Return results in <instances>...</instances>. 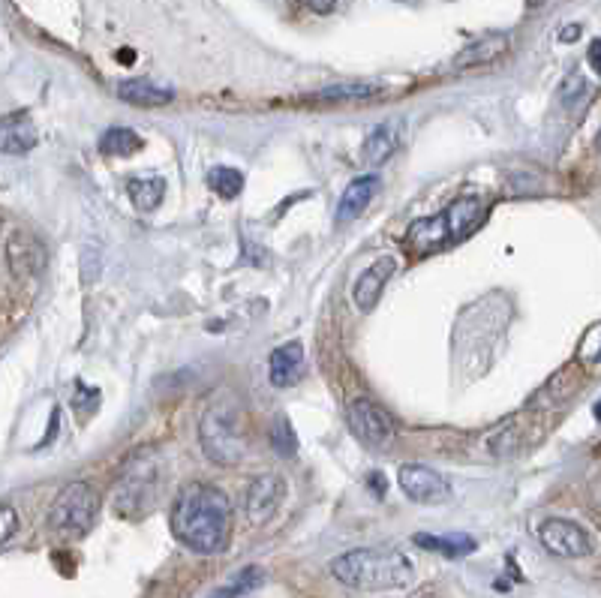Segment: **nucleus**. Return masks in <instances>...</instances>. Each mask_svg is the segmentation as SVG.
I'll list each match as a JSON object with an SVG mask.
<instances>
[{
  "mask_svg": "<svg viewBox=\"0 0 601 598\" xmlns=\"http://www.w3.org/2000/svg\"><path fill=\"white\" fill-rule=\"evenodd\" d=\"M592 412H595V418H598V421H601V400H598V403H595V406H592Z\"/></svg>",
  "mask_w": 601,
  "mask_h": 598,
  "instance_id": "obj_35",
  "label": "nucleus"
},
{
  "mask_svg": "<svg viewBox=\"0 0 601 598\" xmlns=\"http://www.w3.org/2000/svg\"><path fill=\"white\" fill-rule=\"evenodd\" d=\"M379 193V175H364V178H355L343 199H340V208H337V226H346L349 220L361 217L364 208L373 202V196Z\"/></svg>",
  "mask_w": 601,
  "mask_h": 598,
  "instance_id": "obj_14",
  "label": "nucleus"
},
{
  "mask_svg": "<svg viewBox=\"0 0 601 598\" xmlns=\"http://www.w3.org/2000/svg\"><path fill=\"white\" fill-rule=\"evenodd\" d=\"M16 526H19V514H16V508L0 505V544H4V541L16 532Z\"/></svg>",
  "mask_w": 601,
  "mask_h": 598,
  "instance_id": "obj_28",
  "label": "nucleus"
},
{
  "mask_svg": "<svg viewBox=\"0 0 601 598\" xmlns=\"http://www.w3.org/2000/svg\"><path fill=\"white\" fill-rule=\"evenodd\" d=\"M199 433H202V448L214 463L220 466L241 463L247 454V421H244V409L238 397H232L229 391H220L205 406Z\"/></svg>",
  "mask_w": 601,
  "mask_h": 598,
  "instance_id": "obj_4",
  "label": "nucleus"
},
{
  "mask_svg": "<svg viewBox=\"0 0 601 598\" xmlns=\"http://www.w3.org/2000/svg\"><path fill=\"white\" fill-rule=\"evenodd\" d=\"M595 145H598V151H601V130H598V139H595Z\"/></svg>",
  "mask_w": 601,
  "mask_h": 598,
  "instance_id": "obj_36",
  "label": "nucleus"
},
{
  "mask_svg": "<svg viewBox=\"0 0 601 598\" xmlns=\"http://www.w3.org/2000/svg\"><path fill=\"white\" fill-rule=\"evenodd\" d=\"M127 193H130V199L139 211H154L163 202L166 184H163V178H133L127 184Z\"/></svg>",
  "mask_w": 601,
  "mask_h": 598,
  "instance_id": "obj_19",
  "label": "nucleus"
},
{
  "mask_svg": "<svg viewBox=\"0 0 601 598\" xmlns=\"http://www.w3.org/2000/svg\"><path fill=\"white\" fill-rule=\"evenodd\" d=\"M10 265L16 274H34L43 268V247L31 235H16L10 244Z\"/></svg>",
  "mask_w": 601,
  "mask_h": 598,
  "instance_id": "obj_18",
  "label": "nucleus"
},
{
  "mask_svg": "<svg viewBox=\"0 0 601 598\" xmlns=\"http://www.w3.org/2000/svg\"><path fill=\"white\" fill-rule=\"evenodd\" d=\"M415 544L418 547H427V550H439L445 556H463L469 550H475V541L469 535H415Z\"/></svg>",
  "mask_w": 601,
  "mask_h": 598,
  "instance_id": "obj_21",
  "label": "nucleus"
},
{
  "mask_svg": "<svg viewBox=\"0 0 601 598\" xmlns=\"http://www.w3.org/2000/svg\"><path fill=\"white\" fill-rule=\"evenodd\" d=\"M538 541L544 544L547 553L562 556V559H577V556H586L592 550L589 532L583 526L571 523V520H562V517L544 520L541 529H538Z\"/></svg>",
  "mask_w": 601,
  "mask_h": 598,
  "instance_id": "obj_7",
  "label": "nucleus"
},
{
  "mask_svg": "<svg viewBox=\"0 0 601 598\" xmlns=\"http://www.w3.org/2000/svg\"><path fill=\"white\" fill-rule=\"evenodd\" d=\"M397 481L403 493L415 502H445L451 496V484L430 466H418V463L400 466Z\"/></svg>",
  "mask_w": 601,
  "mask_h": 598,
  "instance_id": "obj_8",
  "label": "nucleus"
},
{
  "mask_svg": "<svg viewBox=\"0 0 601 598\" xmlns=\"http://www.w3.org/2000/svg\"><path fill=\"white\" fill-rule=\"evenodd\" d=\"M304 367H307V355H304V343H301V340H292V343L274 349V352H271V361H268L271 385H274V388H289V385L301 382Z\"/></svg>",
  "mask_w": 601,
  "mask_h": 598,
  "instance_id": "obj_11",
  "label": "nucleus"
},
{
  "mask_svg": "<svg viewBox=\"0 0 601 598\" xmlns=\"http://www.w3.org/2000/svg\"><path fill=\"white\" fill-rule=\"evenodd\" d=\"M394 259H379V262H373L361 277H358V283H355V304L364 310V313H370L376 304H379V295H382V289H385V283L391 280V274H394Z\"/></svg>",
  "mask_w": 601,
  "mask_h": 598,
  "instance_id": "obj_13",
  "label": "nucleus"
},
{
  "mask_svg": "<svg viewBox=\"0 0 601 598\" xmlns=\"http://www.w3.org/2000/svg\"><path fill=\"white\" fill-rule=\"evenodd\" d=\"M589 67L595 70V73H601V40H592V46H589Z\"/></svg>",
  "mask_w": 601,
  "mask_h": 598,
  "instance_id": "obj_30",
  "label": "nucleus"
},
{
  "mask_svg": "<svg viewBox=\"0 0 601 598\" xmlns=\"http://www.w3.org/2000/svg\"><path fill=\"white\" fill-rule=\"evenodd\" d=\"M307 4H310V10H316V13H331L337 0H307Z\"/></svg>",
  "mask_w": 601,
  "mask_h": 598,
  "instance_id": "obj_32",
  "label": "nucleus"
},
{
  "mask_svg": "<svg viewBox=\"0 0 601 598\" xmlns=\"http://www.w3.org/2000/svg\"><path fill=\"white\" fill-rule=\"evenodd\" d=\"M346 421H349V430L355 433V439L364 448H370V451H385L394 442V421H391V415L379 403H373L367 397H358V400L349 403Z\"/></svg>",
  "mask_w": 601,
  "mask_h": 598,
  "instance_id": "obj_6",
  "label": "nucleus"
},
{
  "mask_svg": "<svg viewBox=\"0 0 601 598\" xmlns=\"http://www.w3.org/2000/svg\"><path fill=\"white\" fill-rule=\"evenodd\" d=\"M100 511V496L88 481L67 484L49 511V526L61 535H85L91 532Z\"/></svg>",
  "mask_w": 601,
  "mask_h": 598,
  "instance_id": "obj_5",
  "label": "nucleus"
},
{
  "mask_svg": "<svg viewBox=\"0 0 601 598\" xmlns=\"http://www.w3.org/2000/svg\"><path fill=\"white\" fill-rule=\"evenodd\" d=\"M379 91H382V85H373V82H349V85H334V88L316 91L313 100H331V103H340V100H367V97H376Z\"/></svg>",
  "mask_w": 601,
  "mask_h": 598,
  "instance_id": "obj_22",
  "label": "nucleus"
},
{
  "mask_svg": "<svg viewBox=\"0 0 601 598\" xmlns=\"http://www.w3.org/2000/svg\"><path fill=\"white\" fill-rule=\"evenodd\" d=\"M508 52V37L505 34H487L481 37L478 43H469L454 61L451 67L454 70H475V67H484V64H493L499 55Z\"/></svg>",
  "mask_w": 601,
  "mask_h": 598,
  "instance_id": "obj_15",
  "label": "nucleus"
},
{
  "mask_svg": "<svg viewBox=\"0 0 601 598\" xmlns=\"http://www.w3.org/2000/svg\"><path fill=\"white\" fill-rule=\"evenodd\" d=\"M397 145H400L397 127H394V124H382L379 130H373V133L364 139V145H361V160H364L370 169H379L385 160L394 157Z\"/></svg>",
  "mask_w": 601,
  "mask_h": 598,
  "instance_id": "obj_17",
  "label": "nucleus"
},
{
  "mask_svg": "<svg viewBox=\"0 0 601 598\" xmlns=\"http://www.w3.org/2000/svg\"><path fill=\"white\" fill-rule=\"evenodd\" d=\"M580 94H583V76H580V73H571V79L562 85V103L571 106Z\"/></svg>",
  "mask_w": 601,
  "mask_h": 598,
  "instance_id": "obj_29",
  "label": "nucleus"
},
{
  "mask_svg": "<svg viewBox=\"0 0 601 598\" xmlns=\"http://www.w3.org/2000/svg\"><path fill=\"white\" fill-rule=\"evenodd\" d=\"M172 532L199 553H220L232 532V502L214 484H190L172 505Z\"/></svg>",
  "mask_w": 601,
  "mask_h": 598,
  "instance_id": "obj_1",
  "label": "nucleus"
},
{
  "mask_svg": "<svg viewBox=\"0 0 601 598\" xmlns=\"http://www.w3.org/2000/svg\"><path fill=\"white\" fill-rule=\"evenodd\" d=\"M139 148H142V139H139L133 130H127V127H112V130H106L103 139H100V151H103L106 157H130V154H136Z\"/></svg>",
  "mask_w": 601,
  "mask_h": 598,
  "instance_id": "obj_20",
  "label": "nucleus"
},
{
  "mask_svg": "<svg viewBox=\"0 0 601 598\" xmlns=\"http://www.w3.org/2000/svg\"><path fill=\"white\" fill-rule=\"evenodd\" d=\"M517 445H520V436L514 433V421L505 424V427H502L499 433H493V439H490V448H493L496 457H511V454L517 451Z\"/></svg>",
  "mask_w": 601,
  "mask_h": 598,
  "instance_id": "obj_27",
  "label": "nucleus"
},
{
  "mask_svg": "<svg viewBox=\"0 0 601 598\" xmlns=\"http://www.w3.org/2000/svg\"><path fill=\"white\" fill-rule=\"evenodd\" d=\"M331 574L352 589H400L415 580L409 559L391 547H361L337 556L331 562Z\"/></svg>",
  "mask_w": 601,
  "mask_h": 598,
  "instance_id": "obj_3",
  "label": "nucleus"
},
{
  "mask_svg": "<svg viewBox=\"0 0 601 598\" xmlns=\"http://www.w3.org/2000/svg\"><path fill=\"white\" fill-rule=\"evenodd\" d=\"M577 37H580V28H577V25H568V31H562V37H559V40H562V43H568V40H577Z\"/></svg>",
  "mask_w": 601,
  "mask_h": 598,
  "instance_id": "obj_33",
  "label": "nucleus"
},
{
  "mask_svg": "<svg viewBox=\"0 0 601 598\" xmlns=\"http://www.w3.org/2000/svg\"><path fill=\"white\" fill-rule=\"evenodd\" d=\"M262 577H265V571H262L259 565H250V568H244L238 577H232V580H235L232 586H226V589H217V595H244V592L256 589V586L262 583Z\"/></svg>",
  "mask_w": 601,
  "mask_h": 598,
  "instance_id": "obj_25",
  "label": "nucleus"
},
{
  "mask_svg": "<svg viewBox=\"0 0 601 598\" xmlns=\"http://www.w3.org/2000/svg\"><path fill=\"white\" fill-rule=\"evenodd\" d=\"M37 127L31 121L28 112H16V115H7L0 118V154H28L37 148Z\"/></svg>",
  "mask_w": 601,
  "mask_h": 598,
  "instance_id": "obj_12",
  "label": "nucleus"
},
{
  "mask_svg": "<svg viewBox=\"0 0 601 598\" xmlns=\"http://www.w3.org/2000/svg\"><path fill=\"white\" fill-rule=\"evenodd\" d=\"M577 358H580L583 364H601V322L592 325V328L586 331V337L580 340Z\"/></svg>",
  "mask_w": 601,
  "mask_h": 598,
  "instance_id": "obj_26",
  "label": "nucleus"
},
{
  "mask_svg": "<svg viewBox=\"0 0 601 598\" xmlns=\"http://www.w3.org/2000/svg\"><path fill=\"white\" fill-rule=\"evenodd\" d=\"M271 445H274V451H277V454H283V457H295V451H298V439H295V433H292V424H289L286 418H277V421H274V430H271Z\"/></svg>",
  "mask_w": 601,
  "mask_h": 598,
  "instance_id": "obj_24",
  "label": "nucleus"
},
{
  "mask_svg": "<svg viewBox=\"0 0 601 598\" xmlns=\"http://www.w3.org/2000/svg\"><path fill=\"white\" fill-rule=\"evenodd\" d=\"M133 58H136V55H133L130 49H121V55H118V61H121V64H133Z\"/></svg>",
  "mask_w": 601,
  "mask_h": 598,
  "instance_id": "obj_34",
  "label": "nucleus"
},
{
  "mask_svg": "<svg viewBox=\"0 0 601 598\" xmlns=\"http://www.w3.org/2000/svg\"><path fill=\"white\" fill-rule=\"evenodd\" d=\"M490 211V199L481 193L472 196H460L457 202H451L445 211H439L436 217H424L415 220L406 229V247L415 256H427V253H439L448 250L460 241H466L469 235H475V229L484 223Z\"/></svg>",
  "mask_w": 601,
  "mask_h": 598,
  "instance_id": "obj_2",
  "label": "nucleus"
},
{
  "mask_svg": "<svg viewBox=\"0 0 601 598\" xmlns=\"http://www.w3.org/2000/svg\"><path fill=\"white\" fill-rule=\"evenodd\" d=\"M283 493H286V481L283 478H277V475L253 478L250 493H247V517H250V523H256V526L268 523L280 508Z\"/></svg>",
  "mask_w": 601,
  "mask_h": 598,
  "instance_id": "obj_9",
  "label": "nucleus"
},
{
  "mask_svg": "<svg viewBox=\"0 0 601 598\" xmlns=\"http://www.w3.org/2000/svg\"><path fill=\"white\" fill-rule=\"evenodd\" d=\"M118 97L130 106H142V109H154V106H166L175 100V91L160 88L148 79H127L118 85Z\"/></svg>",
  "mask_w": 601,
  "mask_h": 598,
  "instance_id": "obj_16",
  "label": "nucleus"
},
{
  "mask_svg": "<svg viewBox=\"0 0 601 598\" xmlns=\"http://www.w3.org/2000/svg\"><path fill=\"white\" fill-rule=\"evenodd\" d=\"M208 184L217 196L223 199H235L241 190H244V175L238 169H229V166H217L208 172Z\"/></svg>",
  "mask_w": 601,
  "mask_h": 598,
  "instance_id": "obj_23",
  "label": "nucleus"
},
{
  "mask_svg": "<svg viewBox=\"0 0 601 598\" xmlns=\"http://www.w3.org/2000/svg\"><path fill=\"white\" fill-rule=\"evenodd\" d=\"M151 493H154V466L148 460H136L121 475L118 502L124 511H139L151 502Z\"/></svg>",
  "mask_w": 601,
  "mask_h": 598,
  "instance_id": "obj_10",
  "label": "nucleus"
},
{
  "mask_svg": "<svg viewBox=\"0 0 601 598\" xmlns=\"http://www.w3.org/2000/svg\"><path fill=\"white\" fill-rule=\"evenodd\" d=\"M367 481H370V490H373V493L385 496V475H382V472H370Z\"/></svg>",
  "mask_w": 601,
  "mask_h": 598,
  "instance_id": "obj_31",
  "label": "nucleus"
}]
</instances>
